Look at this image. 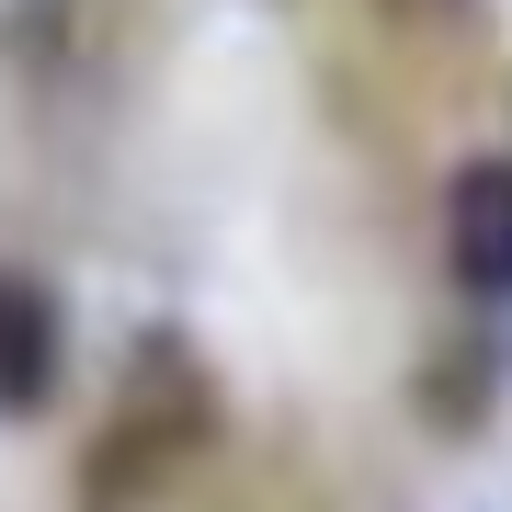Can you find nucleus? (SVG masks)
Segmentation results:
<instances>
[{"instance_id": "1", "label": "nucleus", "mask_w": 512, "mask_h": 512, "mask_svg": "<svg viewBox=\"0 0 512 512\" xmlns=\"http://www.w3.org/2000/svg\"><path fill=\"white\" fill-rule=\"evenodd\" d=\"M444 274L478 308H512V160H467L444 183Z\"/></svg>"}, {"instance_id": "2", "label": "nucleus", "mask_w": 512, "mask_h": 512, "mask_svg": "<svg viewBox=\"0 0 512 512\" xmlns=\"http://www.w3.org/2000/svg\"><path fill=\"white\" fill-rule=\"evenodd\" d=\"M57 353H69L57 296H46L35 274L0 262V421H35V410L57 399Z\"/></svg>"}]
</instances>
